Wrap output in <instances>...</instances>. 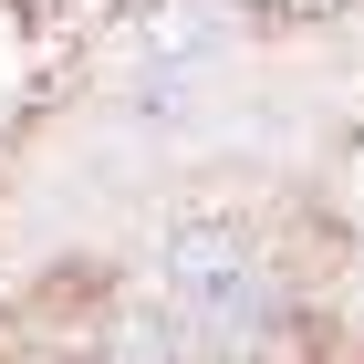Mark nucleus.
Segmentation results:
<instances>
[{"mask_svg":"<svg viewBox=\"0 0 364 364\" xmlns=\"http://www.w3.org/2000/svg\"><path fill=\"white\" fill-rule=\"evenodd\" d=\"M167 271H177V302H188V323L208 343H250L260 333V271H250V250H240V229H219V219H188L177 229V250H167Z\"/></svg>","mask_w":364,"mask_h":364,"instance_id":"1","label":"nucleus"}]
</instances>
